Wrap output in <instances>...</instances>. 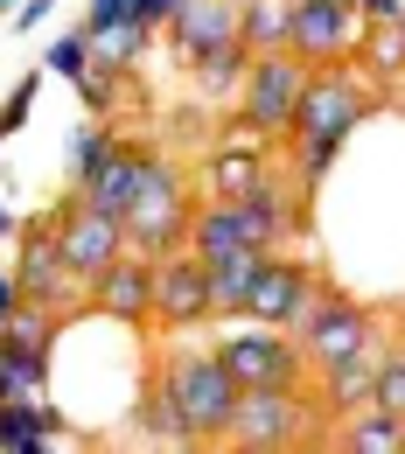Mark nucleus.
Returning a JSON list of instances; mask_svg holds the SVG:
<instances>
[{
    "label": "nucleus",
    "mask_w": 405,
    "mask_h": 454,
    "mask_svg": "<svg viewBox=\"0 0 405 454\" xmlns=\"http://www.w3.org/2000/svg\"><path fill=\"white\" fill-rule=\"evenodd\" d=\"M161 28H168V50L182 63H203L217 50H231V43H245V7L238 0H189V7H175Z\"/></svg>",
    "instance_id": "obj_13"
},
{
    "label": "nucleus",
    "mask_w": 405,
    "mask_h": 454,
    "mask_svg": "<svg viewBox=\"0 0 405 454\" xmlns=\"http://www.w3.org/2000/svg\"><path fill=\"white\" fill-rule=\"evenodd\" d=\"M113 147H119V140L105 133V126H77V133H70V182H84V175L98 168Z\"/></svg>",
    "instance_id": "obj_25"
},
{
    "label": "nucleus",
    "mask_w": 405,
    "mask_h": 454,
    "mask_svg": "<svg viewBox=\"0 0 405 454\" xmlns=\"http://www.w3.org/2000/svg\"><path fill=\"white\" fill-rule=\"evenodd\" d=\"M57 441V412L43 398H0V448L7 454H35Z\"/></svg>",
    "instance_id": "obj_20"
},
{
    "label": "nucleus",
    "mask_w": 405,
    "mask_h": 454,
    "mask_svg": "<svg viewBox=\"0 0 405 454\" xmlns=\"http://www.w3.org/2000/svg\"><path fill=\"white\" fill-rule=\"evenodd\" d=\"M43 371H50V356L0 336V398H43Z\"/></svg>",
    "instance_id": "obj_23"
},
{
    "label": "nucleus",
    "mask_w": 405,
    "mask_h": 454,
    "mask_svg": "<svg viewBox=\"0 0 405 454\" xmlns=\"http://www.w3.org/2000/svg\"><path fill=\"white\" fill-rule=\"evenodd\" d=\"M189 224H196V203H189L182 168L161 161V154H147V161H140V189H133V203H126V245L147 252V259H161V252H182V245H189Z\"/></svg>",
    "instance_id": "obj_5"
},
{
    "label": "nucleus",
    "mask_w": 405,
    "mask_h": 454,
    "mask_svg": "<svg viewBox=\"0 0 405 454\" xmlns=\"http://www.w3.org/2000/svg\"><path fill=\"white\" fill-rule=\"evenodd\" d=\"M363 35H370V21H363L356 0H293V57L300 63H315V70L356 63Z\"/></svg>",
    "instance_id": "obj_8"
},
{
    "label": "nucleus",
    "mask_w": 405,
    "mask_h": 454,
    "mask_svg": "<svg viewBox=\"0 0 405 454\" xmlns=\"http://www.w3.org/2000/svg\"><path fill=\"white\" fill-rule=\"evenodd\" d=\"M189 70H196V84H203V98H210V106H238L245 70H252V50H245V43H231V50H217V57L189 63Z\"/></svg>",
    "instance_id": "obj_22"
},
{
    "label": "nucleus",
    "mask_w": 405,
    "mask_h": 454,
    "mask_svg": "<svg viewBox=\"0 0 405 454\" xmlns=\"http://www.w3.org/2000/svg\"><path fill=\"white\" fill-rule=\"evenodd\" d=\"M399 35H405V14H399Z\"/></svg>",
    "instance_id": "obj_36"
},
{
    "label": "nucleus",
    "mask_w": 405,
    "mask_h": 454,
    "mask_svg": "<svg viewBox=\"0 0 405 454\" xmlns=\"http://www.w3.org/2000/svg\"><path fill=\"white\" fill-rule=\"evenodd\" d=\"M238 7H245V0H238Z\"/></svg>",
    "instance_id": "obj_39"
},
{
    "label": "nucleus",
    "mask_w": 405,
    "mask_h": 454,
    "mask_svg": "<svg viewBox=\"0 0 405 454\" xmlns=\"http://www.w3.org/2000/svg\"><path fill=\"white\" fill-rule=\"evenodd\" d=\"M315 294H322V273H315V266H300V259H287V252H266V273H259V286H252L245 315L266 322V329H300L308 308H315Z\"/></svg>",
    "instance_id": "obj_11"
},
{
    "label": "nucleus",
    "mask_w": 405,
    "mask_h": 454,
    "mask_svg": "<svg viewBox=\"0 0 405 454\" xmlns=\"http://www.w3.org/2000/svg\"><path fill=\"white\" fill-rule=\"evenodd\" d=\"M217 308H210V266L182 245V252H161L154 259V329H168V336H182V329H203Z\"/></svg>",
    "instance_id": "obj_9"
},
{
    "label": "nucleus",
    "mask_w": 405,
    "mask_h": 454,
    "mask_svg": "<svg viewBox=\"0 0 405 454\" xmlns=\"http://www.w3.org/2000/svg\"><path fill=\"white\" fill-rule=\"evenodd\" d=\"M370 405H385V412H399V419H405V356H399V349L378 356V392H370Z\"/></svg>",
    "instance_id": "obj_26"
},
{
    "label": "nucleus",
    "mask_w": 405,
    "mask_h": 454,
    "mask_svg": "<svg viewBox=\"0 0 405 454\" xmlns=\"http://www.w3.org/2000/svg\"><path fill=\"white\" fill-rule=\"evenodd\" d=\"M126 14H133V0H91V7H84V35H105Z\"/></svg>",
    "instance_id": "obj_29"
},
{
    "label": "nucleus",
    "mask_w": 405,
    "mask_h": 454,
    "mask_svg": "<svg viewBox=\"0 0 405 454\" xmlns=\"http://www.w3.org/2000/svg\"><path fill=\"white\" fill-rule=\"evenodd\" d=\"M392 349H399V356H405V336H399V342H392Z\"/></svg>",
    "instance_id": "obj_35"
},
{
    "label": "nucleus",
    "mask_w": 405,
    "mask_h": 454,
    "mask_svg": "<svg viewBox=\"0 0 405 454\" xmlns=\"http://www.w3.org/2000/svg\"><path fill=\"white\" fill-rule=\"evenodd\" d=\"M336 448L343 454H405V419L385 405H356L336 419Z\"/></svg>",
    "instance_id": "obj_19"
},
{
    "label": "nucleus",
    "mask_w": 405,
    "mask_h": 454,
    "mask_svg": "<svg viewBox=\"0 0 405 454\" xmlns=\"http://www.w3.org/2000/svg\"><path fill=\"white\" fill-rule=\"evenodd\" d=\"M356 63H363V77H370V84H392V77L405 70V35H399V21L370 28V35H363V50H356Z\"/></svg>",
    "instance_id": "obj_24"
},
{
    "label": "nucleus",
    "mask_w": 405,
    "mask_h": 454,
    "mask_svg": "<svg viewBox=\"0 0 405 454\" xmlns=\"http://www.w3.org/2000/svg\"><path fill=\"white\" fill-rule=\"evenodd\" d=\"M57 238H63V259H70V273L91 286L105 266H113L119 252H126V224L119 217H105V210H91L84 196H70L57 210Z\"/></svg>",
    "instance_id": "obj_12"
},
{
    "label": "nucleus",
    "mask_w": 405,
    "mask_h": 454,
    "mask_svg": "<svg viewBox=\"0 0 405 454\" xmlns=\"http://www.w3.org/2000/svg\"><path fill=\"white\" fill-rule=\"evenodd\" d=\"M154 392L182 412V427L196 441H224V427H231V412H238V378L217 364V349H182V356H168L154 371Z\"/></svg>",
    "instance_id": "obj_4"
},
{
    "label": "nucleus",
    "mask_w": 405,
    "mask_h": 454,
    "mask_svg": "<svg viewBox=\"0 0 405 454\" xmlns=\"http://www.w3.org/2000/svg\"><path fill=\"white\" fill-rule=\"evenodd\" d=\"M378 392V349H356V356H336V364H322V378H315V398H322V412H329V427L356 412V405H370Z\"/></svg>",
    "instance_id": "obj_15"
},
{
    "label": "nucleus",
    "mask_w": 405,
    "mask_h": 454,
    "mask_svg": "<svg viewBox=\"0 0 405 454\" xmlns=\"http://www.w3.org/2000/svg\"><path fill=\"white\" fill-rule=\"evenodd\" d=\"M378 106V84L363 77V70H349V63H322L315 77H308V91H300V106H293V154H300V189H315L329 161H336V147H343L349 133L363 126V113Z\"/></svg>",
    "instance_id": "obj_1"
},
{
    "label": "nucleus",
    "mask_w": 405,
    "mask_h": 454,
    "mask_svg": "<svg viewBox=\"0 0 405 454\" xmlns=\"http://www.w3.org/2000/svg\"><path fill=\"white\" fill-rule=\"evenodd\" d=\"M356 7H363L370 28H385V21H399V14H405V0H356Z\"/></svg>",
    "instance_id": "obj_31"
},
{
    "label": "nucleus",
    "mask_w": 405,
    "mask_h": 454,
    "mask_svg": "<svg viewBox=\"0 0 405 454\" xmlns=\"http://www.w3.org/2000/svg\"><path fill=\"white\" fill-rule=\"evenodd\" d=\"M0 140H7V133H0Z\"/></svg>",
    "instance_id": "obj_37"
},
{
    "label": "nucleus",
    "mask_w": 405,
    "mask_h": 454,
    "mask_svg": "<svg viewBox=\"0 0 405 454\" xmlns=\"http://www.w3.org/2000/svg\"><path fill=\"white\" fill-rule=\"evenodd\" d=\"M245 50L252 57L293 50V0H245Z\"/></svg>",
    "instance_id": "obj_21"
},
{
    "label": "nucleus",
    "mask_w": 405,
    "mask_h": 454,
    "mask_svg": "<svg viewBox=\"0 0 405 454\" xmlns=\"http://www.w3.org/2000/svg\"><path fill=\"white\" fill-rule=\"evenodd\" d=\"M50 70H63V77H84V70H91V35L77 28V35L50 43Z\"/></svg>",
    "instance_id": "obj_28"
},
{
    "label": "nucleus",
    "mask_w": 405,
    "mask_h": 454,
    "mask_svg": "<svg viewBox=\"0 0 405 454\" xmlns=\"http://www.w3.org/2000/svg\"><path fill=\"white\" fill-rule=\"evenodd\" d=\"M119 77H126V70H113V63H98V57H91V70L77 77V84H84V106H91V113H113Z\"/></svg>",
    "instance_id": "obj_27"
},
{
    "label": "nucleus",
    "mask_w": 405,
    "mask_h": 454,
    "mask_svg": "<svg viewBox=\"0 0 405 454\" xmlns=\"http://www.w3.org/2000/svg\"><path fill=\"white\" fill-rule=\"evenodd\" d=\"M14 308H21V280H14V273H7V266H0V322H7V315H14Z\"/></svg>",
    "instance_id": "obj_32"
},
{
    "label": "nucleus",
    "mask_w": 405,
    "mask_h": 454,
    "mask_svg": "<svg viewBox=\"0 0 405 454\" xmlns=\"http://www.w3.org/2000/svg\"><path fill=\"white\" fill-rule=\"evenodd\" d=\"M308 77H315V63H300L293 50L252 57V70H245V91H238V119H245V133H259V140H280V133H293V106H300Z\"/></svg>",
    "instance_id": "obj_7"
},
{
    "label": "nucleus",
    "mask_w": 405,
    "mask_h": 454,
    "mask_svg": "<svg viewBox=\"0 0 405 454\" xmlns=\"http://www.w3.org/2000/svg\"><path fill=\"white\" fill-rule=\"evenodd\" d=\"M293 336H300V349H308V364H315V371H322V364H336V356H356V349H378V356H385V349L399 342V336H392V322H378L363 301L329 294V286L315 294V308H308V322H300Z\"/></svg>",
    "instance_id": "obj_6"
},
{
    "label": "nucleus",
    "mask_w": 405,
    "mask_h": 454,
    "mask_svg": "<svg viewBox=\"0 0 405 454\" xmlns=\"http://www.w3.org/2000/svg\"><path fill=\"white\" fill-rule=\"evenodd\" d=\"M140 161H147V154L119 140L113 154H105L98 168L77 182V196H84L91 210H105V217H119V224H126V203H133V189H140Z\"/></svg>",
    "instance_id": "obj_16"
},
{
    "label": "nucleus",
    "mask_w": 405,
    "mask_h": 454,
    "mask_svg": "<svg viewBox=\"0 0 405 454\" xmlns=\"http://www.w3.org/2000/svg\"><path fill=\"white\" fill-rule=\"evenodd\" d=\"M14 280H21V301H43V308H77V273L63 259V238H57V217L50 224H28L14 238Z\"/></svg>",
    "instance_id": "obj_10"
},
{
    "label": "nucleus",
    "mask_w": 405,
    "mask_h": 454,
    "mask_svg": "<svg viewBox=\"0 0 405 454\" xmlns=\"http://www.w3.org/2000/svg\"><path fill=\"white\" fill-rule=\"evenodd\" d=\"M217 349V364L238 378V392H287V385H315L308 378V349L293 329H266V322H252V315H238L224 322V336L210 342Z\"/></svg>",
    "instance_id": "obj_3"
},
{
    "label": "nucleus",
    "mask_w": 405,
    "mask_h": 454,
    "mask_svg": "<svg viewBox=\"0 0 405 454\" xmlns=\"http://www.w3.org/2000/svg\"><path fill=\"white\" fill-rule=\"evenodd\" d=\"M266 182V140H224L210 161H203V196H252Z\"/></svg>",
    "instance_id": "obj_18"
},
{
    "label": "nucleus",
    "mask_w": 405,
    "mask_h": 454,
    "mask_svg": "<svg viewBox=\"0 0 405 454\" xmlns=\"http://www.w3.org/2000/svg\"><path fill=\"white\" fill-rule=\"evenodd\" d=\"M7 238H14V217H7V203H0V245H7Z\"/></svg>",
    "instance_id": "obj_34"
},
{
    "label": "nucleus",
    "mask_w": 405,
    "mask_h": 454,
    "mask_svg": "<svg viewBox=\"0 0 405 454\" xmlns=\"http://www.w3.org/2000/svg\"><path fill=\"white\" fill-rule=\"evenodd\" d=\"M203 266H210V308H217V322H238L245 301H252V286H259V273H266V252L259 245H238V252L203 259Z\"/></svg>",
    "instance_id": "obj_17"
},
{
    "label": "nucleus",
    "mask_w": 405,
    "mask_h": 454,
    "mask_svg": "<svg viewBox=\"0 0 405 454\" xmlns=\"http://www.w3.org/2000/svg\"><path fill=\"white\" fill-rule=\"evenodd\" d=\"M28 106H35V77H21V84H14V98L0 106V133H14V126L28 119Z\"/></svg>",
    "instance_id": "obj_30"
},
{
    "label": "nucleus",
    "mask_w": 405,
    "mask_h": 454,
    "mask_svg": "<svg viewBox=\"0 0 405 454\" xmlns=\"http://www.w3.org/2000/svg\"><path fill=\"white\" fill-rule=\"evenodd\" d=\"M84 294H91V308H98L105 322H154V259L126 245Z\"/></svg>",
    "instance_id": "obj_14"
},
{
    "label": "nucleus",
    "mask_w": 405,
    "mask_h": 454,
    "mask_svg": "<svg viewBox=\"0 0 405 454\" xmlns=\"http://www.w3.org/2000/svg\"><path fill=\"white\" fill-rule=\"evenodd\" d=\"M322 427H329V412H322V398H308V385H287V392H238V412H231V427H224V448L287 454V448H308Z\"/></svg>",
    "instance_id": "obj_2"
},
{
    "label": "nucleus",
    "mask_w": 405,
    "mask_h": 454,
    "mask_svg": "<svg viewBox=\"0 0 405 454\" xmlns=\"http://www.w3.org/2000/svg\"><path fill=\"white\" fill-rule=\"evenodd\" d=\"M50 7H57V0H28V7H21V14H14V21H21V28H35V21H43V14H50Z\"/></svg>",
    "instance_id": "obj_33"
},
{
    "label": "nucleus",
    "mask_w": 405,
    "mask_h": 454,
    "mask_svg": "<svg viewBox=\"0 0 405 454\" xmlns=\"http://www.w3.org/2000/svg\"><path fill=\"white\" fill-rule=\"evenodd\" d=\"M0 7H7V0H0Z\"/></svg>",
    "instance_id": "obj_38"
}]
</instances>
